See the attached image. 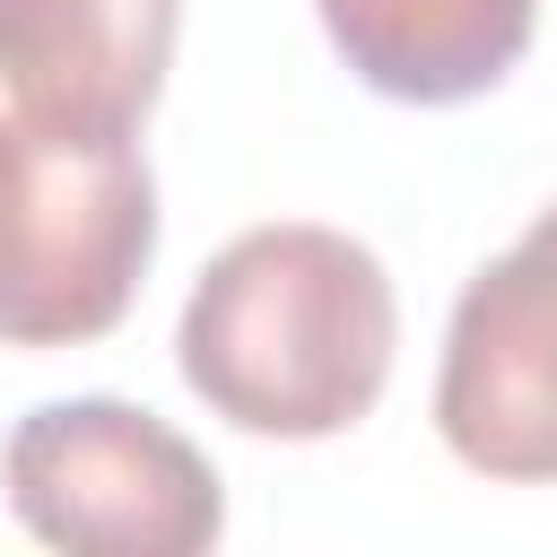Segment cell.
<instances>
[{
  "label": "cell",
  "mask_w": 557,
  "mask_h": 557,
  "mask_svg": "<svg viewBox=\"0 0 557 557\" xmlns=\"http://www.w3.org/2000/svg\"><path fill=\"white\" fill-rule=\"evenodd\" d=\"M392 348H400V305L383 261L357 235L305 218L235 235L200 270L174 331L183 383L226 426L278 444L348 435L383 400Z\"/></svg>",
  "instance_id": "cell-1"
},
{
  "label": "cell",
  "mask_w": 557,
  "mask_h": 557,
  "mask_svg": "<svg viewBox=\"0 0 557 557\" xmlns=\"http://www.w3.org/2000/svg\"><path fill=\"white\" fill-rule=\"evenodd\" d=\"M435 426L479 479H557V200L461 287Z\"/></svg>",
  "instance_id": "cell-4"
},
{
  "label": "cell",
  "mask_w": 557,
  "mask_h": 557,
  "mask_svg": "<svg viewBox=\"0 0 557 557\" xmlns=\"http://www.w3.org/2000/svg\"><path fill=\"white\" fill-rule=\"evenodd\" d=\"M157 252V183L131 131L0 113V348L104 339Z\"/></svg>",
  "instance_id": "cell-2"
},
{
  "label": "cell",
  "mask_w": 557,
  "mask_h": 557,
  "mask_svg": "<svg viewBox=\"0 0 557 557\" xmlns=\"http://www.w3.org/2000/svg\"><path fill=\"white\" fill-rule=\"evenodd\" d=\"M9 513L78 557H191L226 531L218 470L131 400H44L0 444Z\"/></svg>",
  "instance_id": "cell-3"
},
{
  "label": "cell",
  "mask_w": 557,
  "mask_h": 557,
  "mask_svg": "<svg viewBox=\"0 0 557 557\" xmlns=\"http://www.w3.org/2000/svg\"><path fill=\"white\" fill-rule=\"evenodd\" d=\"M313 9L339 61L392 104L487 96L540 26V0H313Z\"/></svg>",
  "instance_id": "cell-6"
},
{
  "label": "cell",
  "mask_w": 557,
  "mask_h": 557,
  "mask_svg": "<svg viewBox=\"0 0 557 557\" xmlns=\"http://www.w3.org/2000/svg\"><path fill=\"white\" fill-rule=\"evenodd\" d=\"M183 0H0V87L17 113L61 131H139Z\"/></svg>",
  "instance_id": "cell-5"
}]
</instances>
